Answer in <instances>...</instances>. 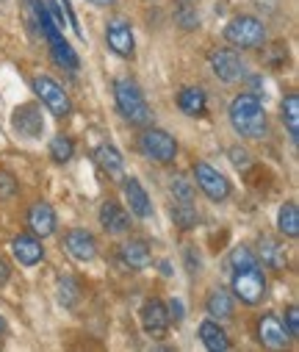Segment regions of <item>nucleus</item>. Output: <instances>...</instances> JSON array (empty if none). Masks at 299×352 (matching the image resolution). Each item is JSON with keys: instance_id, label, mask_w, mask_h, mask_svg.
Listing matches in <instances>:
<instances>
[{"instance_id": "f257e3e1", "label": "nucleus", "mask_w": 299, "mask_h": 352, "mask_svg": "<svg viewBox=\"0 0 299 352\" xmlns=\"http://www.w3.org/2000/svg\"><path fill=\"white\" fill-rule=\"evenodd\" d=\"M230 125L244 139H261L266 133V111L255 95H239L230 103Z\"/></svg>"}, {"instance_id": "f03ea898", "label": "nucleus", "mask_w": 299, "mask_h": 352, "mask_svg": "<svg viewBox=\"0 0 299 352\" xmlns=\"http://www.w3.org/2000/svg\"><path fill=\"white\" fill-rule=\"evenodd\" d=\"M114 100L120 114L131 122V125H147L150 122V106L139 89V83L131 78H117L114 80Z\"/></svg>"}, {"instance_id": "7ed1b4c3", "label": "nucleus", "mask_w": 299, "mask_h": 352, "mask_svg": "<svg viewBox=\"0 0 299 352\" xmlns=\"http://www.w3.org/2000/svg\"><path fill=\"white\" fill-rule=\"evenodd\" d=\"M225 39L239 47V50H255L266 42V28L258 17H250V14H241V17H233L225 28Z\"/></svg>"}, {"instance_id": "20e7f679", "label": "nucleus", "mask_w": 299, "mask_h": 352, "mask_svg": "<svg viewBox=\"0 0 299 352\" xmlns=\"http://www.w3.org/2000/svg\"><path fill=\"white\" fill-rule=\"evenodd\" d=\"M233 294L244 302V305H258L266 294V278L258 267L250 270H239L233 278Z\"/></svg>"}, {"instance_id": "39448f33", "label": "nucleus", "mask_w": 299, "mask_h": 352, "mask_svg": "<svg viewBox=\"0 0 299 352\" xmlns=\"http://www.w3.org/2000/svg\"><path fill=\"white\" fill-rule=\"evenodd\" d=\"M34 92H36V98H39L56 117H67V114L72 111V100H69V95L61 89V86H58L53 78H47V75L34 78Z\"/></svg>"}, {"instance_id": "423d86ee", "label": "nucleus", "mask_w": 299, "mask_h": 352, "mask_svg": "<svg viewBox=\"0 0 299 352\" xmlns=\"http://www.w3.org/2000/svg\"><path fill=\"white\" fill-rule=\"evenodd\" d=\"M194 178H197V186L206 192V197H208V200L222 203V200H228V197H230V184H228V178H225V175H222L219 169H214L211 164L199 161V164L194 166Z\"/></svg>"}, {"instance_id": "0eeeda50", "label": "nucleus", "mask_w": 299, "mask_h": 352, "mask_svg": "<svg viewBox=\"0 0 299 352\" xmlns=\"http://www.w3.org/2000/svg\"><path fill=\"white\" fill-rule=\"evenodd\" d=\"M139 142H142L144 155H150L153 161H158V164H172V161H175L177 144H175V139H172L166 131H161V128H147Z\"/></svg>"}, {"instance_id": "6e6552de", "label": "nucleus", "mask_w": 299, "mask_h": 352, "mask_svg": "<svg viewBox=\"0 0 299 352\" xmlns=\"http://www.w3.org/2000/svg\"><path fill=\"white\" fill-rule=\"evenodd\" d=\"M208 61H211L214 75L225 83H239L247 75V67H244V61L239 58L236 50H211Z\"/></svg>"}, {"instance_id": "1a4fd4ad", "label": "nucleus", "mask_w": 299, "mask_h": 352, "mask_svg": "<svg viewBox=\"0 0 299 352\" xmlns=\"http://www.w3.org/2000/svg\"><path fill=\"white\" fill-rule=\"evenodd\" d=\"M169 322H172V319H169V311L164 308L161 300L144 302V308H142V327H144V333H147L150 338H166Z\"/></svg>"}, {"instance_id": "9d476101", "label": "nucleus", "mask_w": 299, "mask_h": 352, "mask_svg": "<svg viewBox=\"0 0 299 352\" xmlns=\"http://www.w3.org/2000/svg\"><path fill=\"white\" fill-rule=\"evenodd\" d=\"M106 42H109V47H111L117 56H122V58H131L133 50H136L133 28H131L128 20H111V23L106 25Z\"/></svg>"}, {"instance_id": "9b49d317", "label": "nucleus", "mask_w": 299, "mask_h": 352, "mask_svg": "<svg viewBox=\"0 0 299 352\" xmlns=\"http://www.w3.org/2000/svg\"><path fill=\"white\" fill-rule=\"evenodd\" d=\"M64 247H67V252H69L75 261H80V263H86V261H91V258L97 255V241H94V236L86 233V230H80V228H75V230H69V233L64 236Z\"/></svg>"}, {"instance_id": "f8f14e48", "label": "nucleus", "mask_w": 299, "mask_h": 352, "mask_svg": "<svg viewBox=\"0 0 299 352\" xmlns=\"http://www.w3.org/2000/svg\"><path fill=\"white\" fill-rule=\"evenodd\" d=\"M14 131L25 139H39L42 131H45V120H42V111L36 106H20L14 111Z\"/></svg>"}, {"instance_id": "ddd939ff", "label": "nucleus", "mask_w": 299, "mask_h": 352, "mask_svg": "<svg viewBox=\"0 0 299 352\" xmlns=\"http://www.w3.org/2000/svg\"><path fill=\"white\" fill-rule=\"evenodd\" d=\"M100 225H103L106 233L120 236V233H125V230L131 228V214H128L120 203L109 200V203L100 206Z\"/></svg>"}, {"instance_id": "4468645a", "label": "nucleus", "mask_w": 299, "mask_h": 352, "mask_svg": "<svg viewBox=\"0 0 299 352\" xmlns=\"http://www.w3.org/2000/svg\"><path fill=\"white\" fill-rule=\"evenodd\" d=\"M258 338H261V344L269 346V349H283L291 336H288V330L283 327V322H280L274 314H266V316L261 319V324H258Z\"/></svg>"}, {"instance_id": "2eb2a0df", "label": "nucleus", "mask_w": 299, "mask_h": 352, "mask_svg": "<svg viewBox=\"0 0 299 352\" xmlns=\"http://www.w3.org/2000/svg\"><path fill=\"white\" fill-rule=\"evenodd\" d=\"M28 228L34 230V236H53L56 233V211L47 203H34L28 211Z\"/></svg>"}, {"instance_id": "dca6fc26", "label": "nucleus", "mask_w": 299, "mask_h": 352, "mask_svg": "<svg viewBox=\"0 0 299 352\" xmlns=\"http://www.w3.org/2000/svg\"><path fill=\"white\" fill-rule=\"evenodd\" d=\"M12 252H14V258L23 263V267H36V263L45 258V247L34 236H17L12 241Z\"/></svg>"}, {"instance_id": "f3484780", "label": "nucleus", "mask_w": 299, "mask_h": 352, "mask_svg": "<svg viewBox=\"0 0 299 352\" xmlns=\"http://www.w3.org/2000/svg\"><path fill=\"white\" fill-rule=\"evenodd\" d=\"M177 106L188 117H203L206 106H208V98L199 86H186V89H180V95H177Z\"/></svg>"}, {"instance_id": "a211bd4d", "label": "nucleus", "mask_w": 299, "mask_h": 352, "mask_svg": "<svg viewBox=\"0 0 299 352\" xmlns=\"http://www.w3.org/2000/svg\"><path fill=\"white\" fill-rule=\"evenodd\" d=\"M125 197H128V206H131V211H133L139 219H147V217L153 214L150 197H147L144 186H142L136 178H128V181H125Z\"/></svg>"}, {"instance_id": "6ab92c4d", "label": "nucleus", "mask_w": 299, "mask_h": 352, "mask_svg": "<svg viewBox=\"0 0 299 352\" xmlns=\"http://www.w3.org/2000/svg\"><path fill=\"white\" fill-rule=\"evenodd\" d=\"M122 258H125L128 267H133V270H144V267H150V261H153V255H150V244L142 241V239H131V241L122 247Z\"/></svg>"}, {"instance_id": "aec40b11", "label": "nucleus", "mask_w": 299, "mask_h": 352, "mask_svg": "<svg viewBox=\"0 0 299 352\" xmlns=\"http://www.w3.org/2000/svg\"><path fill=\"white\" fill-rule=\"evenodd\" d=\"M199 338H203V344H206L211 352H225V349L230 346L228 333H225L214 319H208V322L199 324Z\"/></svg>"}, {"instance_id": "412c9836", "label": "nucleus", "mask_w": 299, "mask_h": 352, "mask_svg": "<svg viewBox=\"0 0 299 352\" xmlns=\"http://www.w3.org/2000/svg\"><path fill=\"white\" fill-rule=\"evenodd\" d=\"M94 161H97L100 169L109 172V175H120L122 172V164H125L122 155H120V150L114 144H100L94 150Z\"/></svg>"}, {"instance_id": "4be33fe9", "label": "nucleus", "mask_w": 299, "mask_h": 352, "mask_svg": "<svg viewBox=\"0 0 299 352\" xmlns=\"http://www.w3.org/2000/svg\"><path fill=\"white\" fill-rule=\"evenodd\" d=\"M50 50H53V58H56V64L58 67H64V69H78L80 67V61H78V56H75V50L64 42V36H56V39H50Z\"/></svg>"}, {"instance_id": "5701e85b", "label": "nucleus", "mask_w": 299, "mask_h": 352, "mask_svg": "<svg viewBox=\"0 0 299 352\" xmlns=\"http://www.w3.org/2000/svg\"><path fill=\"white\" fill-rule=\"evenodd\" d=\"M283 122H285V128H288L291 142L296 144V142H299V98H296V95H288V98L283 100Z\"/></svg>"}, {"instance_id": "b1692460", "label": "nucleus", "mask_w": 299, "mask_h": 352, "mask_svg": "<svg viewBox=\"0 0 299 352\" xmlns=\"http://www.w3.org/2000/svg\"><path fill=\"white\" fill-rule=\"evenodd\" d=\"M277 228H280V233L288 236V239H296V236H299V208H296V203H285V206L280 208Z\"/></svg>"}, {"instance_id": "393cba45", "label": "nucleus", "mask_w": 299, "mask_h": 352, "mask_svg": "<svg viewBox=\"0 0 299 352\" xmlns=\"http://www.w3.org/2000/svg\"><path fill=\"white\" fill-rule=\"evenodd\" d=\"M206 308H208V316H214V319H230L233 316V297L228 292H222V289L211 292Z\"/></svg>"}, {"instance_id": "a878e982", "label": "nucleus", "mask_w": 299, "mask_h": 352, "mask_svg": "<svg viewBox=\"0 0 299 352\" xmlns=\"http://www.w3.org/2000/svg\"><path fill=\"white\" fill-rule=\"evenodd\" d=\"M261 258H263L266 267H272V270L285 267V250H283L274 239H263V241H261Z\"/></svg>"}, {"instance_id": "bb28decb", "label": "nucleus", "mask_w": 299, "mask_h": 352, "mask_svg": "<svg viewBox=\"0 0 299 352\" xmlns=\"http://www.w3.org/2000/svg\"><path fill=\"white\" fill-rule=\"evenodd\" d=\"M172 219H175V225L177 228H183V230H191V228H197V208L191 206V200H180L175 208H172Z\"/></svg>"}, {"instance_id": "cd10ccee", "label": "nucleus", "mask_w": 299, "mask_h": 352, "mask_svg": "<svg viewBox=\"0 0 299 352\" xmlns=\"http://www.w3.org/2000/svg\"><path fill=\"white\" fill-rule=\"evenodd\" d=\"M72 153H75L72 139H67V136H53V139H50V158H53L56 164H67V161L72 158Z\"/></svg>"}, {"instance_id": "c85d7f7f", "label": "nucleus", "mask_w": 299, "mask_h": 352, "mask_svg": "<svg viewBox=\"0 0 299 352\" xmlns=\"http://www.w3.org/2000/svg\"><path fill=\"white\" fill-rule=\"evenodd\" d=\"M78 297H80L78 283L69 280V278H61V280H58V302H61L64 308H72V305L78 302Z\"/></svg>"}, {"instance_id": "c756f323", "label": "nucleus", "mask_w": 299, "mask_h": 352, "mask_svg": "<svg viewBox=\"0 0 299 352\" xmlns=\"http://www.w3.org/2000/svg\"><path fill=\"white\" fill-rule=\"evenodd\" d=\"M230 267L239 272V270H250V267H258V261H255V252L250 247H236L230 252Z\"/></svg>"}, {"instance_id": "7c9ffc66", "label": "nucleus", "mask_w": 299, "mask_h": 352, "mask_svg": "<svg viewBox=\"0 0 299 352\" xmlns=\"http://www.w3.org/2000/svg\"><path fill=\"white\" fill-rule=\"evenodd\" d=\"M175 17H177L180 28H186V31H194V28L199 25V17H197V12H194L191 6H186V3L177 9V14H175Z\"/></svg>"}, {"instance_id": "2f4dec72", "label": "nucleus", "mask_w": 299, "mask_h": 352, "mask_svg": "<svg viewBox=\"0 0 299 352\" xmlns=\"http://www.w3.org/2000/svg\"><path fill=\"white\" fill-rule=\"evenodd\" d=\"M230 161L239 172H250L252 169V155L244 147H230Z\"/></svg>"}, {"instance_id": "473e14b6", "label": "nucleus", "mask_w": 299, "mask_h": 352, "mask_svg": "<svg viewBox=\"0 0 299 352\" xmlns=\"http://www.w3.org/2000/svg\"><path fill=\"white\" fill-rule=\"evenodd\" d=\"M169 192L177 197V200H191V184L186 181V178H180V175H177V178H172V184H169Z\"/></svg>"}, {"instance_id": "72a5a7b5", "label": "nucleus", "mask_w": 299, "mask_h": 352, "mask_svg": "<svg viewBox=\"0 0 299 352\" xmlns=\"http://www.w3.org/2000/svg\"><path fill=\"white\" fill-rule=\"evenodd\" d=\"M17 181H14V175L9 172H0V197H14L17 195Z\"/></svg>"}, {"instance_id": "f704fd0d", "label": "nucleus", "mask_w": 299, "mask_h": 352, "mask_svg": "<svg viewBox=\"0 0 299 352\" xmlns=\"http://www.w3.org/2000/svg\"><path fill=\"white\" fill-rule=\"evenodd\" d=\"M285 324H288V336L296 338V336H299V308H296V305H288V311H285Z\"/></svg>"}, {"instance_id": "c9c22d12", "label": "nucleus", "mask_w": 299, "mask_h": 352, "mask_svg": "<svg viewBox=\"0 0 299 352\" xmlns=\"http://www.w3.org/2000/svg\"><path fill=\"white\" fill-rule=\"evenodd\" d=\"M169 319H175V322L183 319V302H180V300H172V302H169Z\"/></svg>"}, {"instance_id": "e433bc0d", "label": "nucleus", "mask_w": 299, "mask_h": 352, "mask_svg": "<svg viewBox=\"0 0 299 352\" xmlns=\"http://www.w3.org/2000/svg\"><path fill=\"white\" fill-rule=\"evenodd\" d=\"M186 258H188V272L197 275V270H199V258L194 261V247H186Z\"/></svg>"}, {"instance_id": "4c0bfd02", "label": "nucleus", "mask_w": 299, "mask_h": 352, "mask_svg": "<svg viewBox=\"0 0 299 352\" xmlns=\"http://www.w3.org/2000/svg\"><path fill=\"white\" fill-rule=\"evenodd\" d=\"M9 278H12V270H9V263L0 258V286H6L9 283Z\"/></svg>"}, {"instance_id": "58836bf2", "label": "nucleus", "mask_w": 299, "mask_h": 352, "mask_svg": "<svg viewBox=\"0 0 299 352\" xmlns=\"http://www.w3.org/2000/svg\"><path fill=\"white\" fill-rule=\"evenodd\" d=\"M89 3H94V6H114L117 0H89Z\"/></svg>"}, {"instance_id": "ea45409f", "label": "nucleus", "mask_w": 299, "mask_h": 352, "mask_svg": "<svg viewBox=\"0 0 299 352\" xmlns=\"http://www.w3.org/2000/svg\"><path fill=\"white\" fill-rule=\"evenodd\" d=\"M6 330V324H3V319H0V333H3Z\"/></svg>"}]
</instances>
